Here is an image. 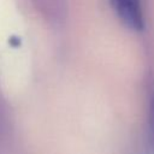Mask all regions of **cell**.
<instances>
[{
  "label": "cell",
  "mask_w": 154,
  "mask_h": 154,
  "mask_svg": "<svg viewBox=\"0 0 154 154\" xmlns=\"http://www.w3.org/2000/svg\"><path fill=\"white\" fill-rule=\"evenodd\" d=\"M112 7L120 22L134 31H141L144 25L141 0H111Z\"/></svg>",
  "instance_id": "cell-1"
},
{
  "label": "cell",
  "mask_w": 154,
  "mask_h": 154,
  "mask_svg": "<svg viewBox=\"0 0 154 154\" xmlns=\"http://www.w3.org/2000/svg\"><path fill=\"white\" fill-rule=\"evenodd\" d=\"M148 147L154 153V95L150 99L149 117H148Z\"/></svg>",
  "instance_id": "cell-2"
}]
</instances>
